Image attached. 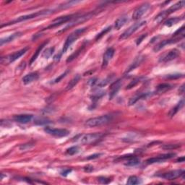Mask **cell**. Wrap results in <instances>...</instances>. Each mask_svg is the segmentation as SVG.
I'll return each mask as SVG.
<instances>
[{"label": "cell", "mask_w": 185, "mask_h": 185, "mask_svg": "<svg viewBox=\"0 0 185 185\" xmlns=\"http://www.w3.org/2000/svg\"><path fill=\"white\" fill-rule=\"evenodd\" d=\"M179 145H167L164 146V149H173V148H178Z\"/></svg>", "instance_id": "cell-47"}, {"label": "cell", "mask_w": 185, "mask_h": 185, "mask_svg": "<svg viewBox=\"0 0 185 185\" xmlns=\"http://www.w3.org/2000/svg\"><path fill=\"white\" fill-rule=\"evenodd\" d=\"M166 15H167V14H166V11H164V12H162L161 13L159 14L158 16L155 17V21H156L157 23H161V22L164 19L165 17H166Z\"/></svg>", "instance_id": "cell-39"}, {"label": "cell", "mask_w": 185, "mask_h": 185, "mask_svg": "<svg viewBox=\"0 0 185 185\" xmlns=\"http://www.w3.org/2000/svg\"><path fill=\"white\" fill-rule=\"evenodd\" d=\"M183 106H184V100H182L178 104H177V106H175L174 108L173 109L171 110V111H170V113H169V116L171 117L174 116L176 113L178 112L179 110H180L181 109H182V108L183 107Z\"/></svg>", "instance_id": "cell-30"}, {"label": "cell", "mask_w": 185, "mask_h": 185, "mask_svg": "<svg viewBox=\"0 0 185 185\" xmlns=\"http://www.w3.org/2000/svg\"><path fill=\"white\" fill-rule=\"evenodd\" d=\"M184 174V171L182 169H177V170H173V171H170L164 173V174L161 176L162 178H164L166 180H174L179 177H180L181 176Z\"/></svg>", "instance_id": "cell-11"}, {"label": "cell", "mask_w": 185, "mask_h": 185, "mask_svg": "<svg viewBox=\"0 0 185 185\" xmlns=\"http://www.w3.org/2000/svg\"><path fill=\"white\" fill-rule=\"evenodd\" d=\"M175 155H176L175 153H167V154L161 155L157 157H153V158L148 159V160L146 161V162H147L148 164H155V163H161L164 162V161L167 160V159L174 158Z\"/></svg>", "instance_id": "cell-12"}, {"label": "cell", "mask_w": 185, "mask_h": 185, "mask_svg": "<svg viewBox=\"0 0 185 185\" xmlns=\"http://www.w3.org/2000/svg\"><path fill=\"white\" fill-rule=\"evenodd\" d=\"M174 36H182V37H184V26L183 25L180 27V28H179L178 30H177L173 34Z\"/></svg>", "instance_id": "cell-41"}, {"label": "cell", "mask_w": 185, "mask_h": 185, "mask_svg": "<svg viewBox=\"0 0 185 185\" xmlns=\"http://www.w3.org/2000/svg\"><path fill=\"white\" fill-rule=\"evenodd\" d=\"M122 85V82L121 80H118L117 81H115L111 85V88H110V93H109V99H112L120 91Z\"/></svg>", "instance_id": "cell-15"}, {"label": "cell", "mask_w": 185, "mask_h": 185, "mask_svg": "<svg viewBox=\"0 0 185 185\" xmlns=\"http://www.w3.org/2000/svg\"><path fill=\"white\" fill-rule=\"evenodd\" d=\"M103 155L102 153H95V154L89 155V156L87 158V159H88V160H93V159H96V158H99L100 155Z\"/></svg>", "instance_id": "cell-45"}, {"label": "cell", "mask_w": 185, "mask_h": 185, "mask_svg": "<svg viewBox=\"0 0 185 185\" xmlns=\"http://www.w3.org/2000/svg\"><path fill=\"white\" fill-rule=\"evenodd\" d=\"M95 14H96V12H89V13L85 14H80V15L78 14V15L76 16L75 18H73L72 21H70V22H69L68 24H67V26L64 27L62 30L59 31L58 33H60L67 30V29L69 28V27H73V26H75V25H77L80 24V23H83V22L88 21V20L91 19V18L93 17V15H94Z\"/></svg>", "instance_id": "cell-4"}, {"label": "cell", "mask_w": 185, "mask_h": 185, "mask_svg": "<svg viewBox=\"0 0 185 185\" xmlns=\"http://www.w3.org/2000/svg\"><path fill=\"white\" fill-rule=\"evenodd\" d=\"M34 122L35 124H38V125H46V124H50L52 122L47 118H38L35 120Z\"/></svg>", "instance_id": "cell-34"}, {"label": "cell", "mask_w": 185, "mask_h": 185, "mask_svg": "<svg viewBox=\"0 0 185 185\" xmlns=\"http://www.w3.org/2000/svg\"><path fill=\"white\" fill-rule=\"evenodd\" d=\"M179 55V52L177 49H172V50L168 52L166 54H165L163 57H161L160 59V62H167L169 61H171V60L175 59L176 58L178 57Z\"/></svg>", "instance_id": "cell-13"}, {"label": "cell", "mask_w": 185, "mask_h": 185, "mask_svg": "<svg viewBox=\"0 0 185 185\" xmlns=\"http://www.w3.org/2000/svg\"><path fill=\"white\" fill-rule=\"evenodd\" d=\"M46 133L56 137H64L69 135V131L66 129H56V128L46 127L44 129Z\"/></svg>", "instance_id": "cell-9"}, {"label": "cell", "mask_w": 185, "mask_h": 185, "mask_svg": "<svg viewBox=\"0 0 185 185\" xmlns=\"http://www.w3.org/2000/svg\"><path fill=\"white\" fill-rule=\"evenodd\" d=\"M146 24L145 21H142V22H139V23H136L135 24L131 25L127 30H126L120 36V40H124L127 39V38H129V36H131L134 33L136 32L137 30H138L140 27H142V26H144Z\"/></svg>", "instance_id": "cell-7"}, {"label": "cell", "mask_w": 185, "mask_h": 185, "mask_svg": "<svg viewBox=\"0 0 185 185\" xmlns=\"http://www.w3.org/2000/svg\"><path fill=\"white\" fill-rule=\"evenodd\" d=\"M93 170V167L91 166H88L85 167V171L87 172H91V171H92Z\"/></svg>", "instance_id": "cell-49"}, {"label": "cell", "mask_w": 185, "mask_h": 185, "mask_svg": "<svg viewBox=\"0 0 185 185\" xmlns=\"http://www.w3.org/2000/svg\"><path fill=\"white\" fill-rule=\"evenodd\" d=\"M71 171H72V170L71 169H65L64 171H62L61 172V175L64 176V177H66V176L68 175V174L70 173Z\"/></svg>", "instance_id": "cell-48"}, {"label": "cell", "mask_w": 185, "mask_h": 185, "mask_svg": "<svg viewBox=\"0 0 185 185\" xmlns=\"http://www.w3.org/2000/svg\"><path fill=\"white\" fill-rule=\"evenodd\" d=\"M140 158H138L137 157L131 156L130 158H128V161H127L125 165L127 166H135L140 164Z\"/></svg>", "instance_id": "cell-29"}, {"label": "cell", "mask_w": 185, "mask_h": 185, "mask_svg": "<svg viewBox=\"0 0 185 185\" xmlns=\"http://www.w3.org/2000/svg\"><path fill=\"white\" fill-rule=\"evenodd\" d=\"M147 36H148L147 34H143V35H142V36H140V37H139L138 38H137V41H136L137 45V46L140 45V43H142V41H143V40L145 39V38L147 37Z\"/></svg>", "instance_id": "cell-44"}, {"label": "cell", "mask_w": 185, "mask_h": 185, "mask_svg": "<svg viewBox=\"0 0 185 185\" xmlns=\"http://www.w3.org/2000/svg\"><path fill=\"white\" fill-rule=\"evenodd\" d=\"M151 5L149 3H144L141 5L140 7H137L136 10H135L132 14V19L133 20H139L147 12V11L149 10Z\"/></svg>", "instance_id": "cell-10"}, {"label": "cell", "mask_w": 185, "mask_h": 185, "mask_svg": "<svg viewBox=\"0 0 185 185\" xmlns=\"http://www.w3.org/2000/svg\"><path fill=\"white\" fill-rule=\"evenodd\" d=\"M28 50V47H25L21 50L18 51V52L13 53V54L8 55L7 57H2L1 59L2 63L3 64H10L11 62H13L16 60L18 59L20 57H21L23 55H24L25 53L27 52V51Z\"/></svg>", "instance_id": "cell-8"}, {"label": "cell", "mask_w": 185, "mask_h": 185, "mask_svg": "<svg viewBox=\"0 0 185 185\" xmlns=\"http://www.w3.org/2000/svg\"><path fill=\"white\" fill-rule=\"evenodd\" d=\"M172 88V86L170 85V84L168 83H162L160 84V85H158L157 86V88H156V92L158 93H162L166 92V91H168V90H170Z\"/></svg>", "instance_id": "cell-26"}, {"label": "cell", "mask_w": 185, "mask_h": 185, "mask_svg": "<svg viewBox=\"0 0 185 185\" xmlns=\"http://www.w3.org/2000/svg\"><path fill=\"white\" fill-rule=\"evenodd\" d=\"M86 30H87L86 27H82V28L77 29L76 30H75L74 32H72V33L69 35L68 37H67V39H66L65 44H64L63 49H62V54L67 52V49H68L69 47L71 46V45H72L75 41H76L77 40H78V38H79L80 36H81L85 32Z\"/></svg>", "instance_id": "cell-3"}, {"label": "cell", "mask_w": 185, "mask_h": 185, "mask_svg": "<svg viewBox=\"0 0 185 185\" xmlns=\"http://www.w3.org/2000/svg\"><path fill=\"white\" fill-rule=\"evenodd\" d=\"M98 179V181H99V182L102 183V184H108V183L110 182V179L106 178V177H99Z\"/></svg>", "instance_id": "cell-46"}, {"label": "cell", "mask_w": 185, "mask_h": 185, "mask_svg": "<svg viewBox=\"0 0 185 185\" xmlns=\"http://www.w3.org/2000/svg\"><path fill=\"white\" fill-rule=\"evenodd\" d=\"M181 38H174V39H168V40H164V41H162L158 44L156 45V46L154 48L155 52H158V51L161 50V49L164 48L166 45L168 44H171V43H176L177 41H178Z\"/></svg>", "instance_id": "cell-19"}, {"label": "cell", "mask_w": 185, "mask_h": 185, "mask_svg": "<svg viewBox=\"0 0 185 185\" xmlns=\"http://www.w3.org/2000/svg\"><path fill=\"white\" fill-rule=\"evenodd\" d=\"M48 42L49 41H46V42H44V43H42L41 45L39 46V47H38V48L37 49V50L36 51V52H35V54H33V56L32 58H31V59H30V65H31V64H33L35 61H36V59H37V57L38 56V55H39V54H40V52H41L42 49H43V47H44L46 45L47 43H48Z\"/></svg>", "instance_id": "cell-25"}, {"label": "cell", "mask_w": 185, "mask_h": 185, "mask_svg": "<svg viewBox=\"0 0 185 185\" xmlns=\"http://www.w3.org/2000/svg\"><path fill=\"white\" fill-rule=\"evenodd\" d=\"M80 151V148L79 146L75 145V146H72V147L67 149V151H66V153H67V155H75L77 154V153H79Z\"/></svg>", "instance_id": "cell-33"}, {"label": "cell", "mask_w": 185, "mask_h": 185, "mask_svg": "<svg viewBox=\"0 0 185 185\" xmlns=\"http://www.w3.org/2000/svg\"><path fill=\"white\" fill-rule=\"evenodd\" d=\"M103 136L104 135L102 133H90L80 135L78 139L80 143L88 145L95 143L97 141L100 140Z\"/></svg>", "instance_id": "cell-5"}, {"label": "cell", "mask_w": 185, "mask_h": 185, "mask_svg": "<svg viewBox=\"0 0 185 185\" xmlns=\"http://www.w3.org/2000/svg\"><path fill=\"white\" fill-rule=\"evenodd\" d=\"M22 33L21 32H17L14 33L10 35V36H7V37H5L4 38H2L1 41H0V46H3L4 44H6V43H10L11 41H13L15 38H17L20 36H22Z\"/></svg>", "instance_id": "cell-18"}, {"label": "cell", "mask_w": 185, "mask_h": 185, "mask_svg": "<svg viewBox=\"0 0 185 185\" xmlns=\"http://www.w3.org/2000/svg\"><path fill=\"white\" fill-rule=\"evenodd\" d=\"M128 21H129V18H128L127 15H123L120 18H118L116 22H115V28H116V30H120L121 27H123L124 25L127 23Z\"/></svg>", "instance_id": "cell-20"}, {"label": "cell", "mask_w": 185, "mask_h": 185, "mask_svg": "<svg viewBox=\"0 0 185 185\" xmlns=\"http://www.w3.org/2000/svg\"><path fill=\"white\" fill-rule=\"evenodd\" d=\"M38 76H39L38 75V73L36 72L27 74L23 78V83L25 84V85H27V84H30L31 82L36 81V80H38Z\"/></svg>", "instance_id": "cell-17"}, {"label": "cell", "mask_w": 185, "mask_h": 185, "mask_svg": "<svg viewBox=\"0 0 185 185\" xmlns=\"http://www.w3.org/2000/svg\"><path fill=\"white\" fill-rule=\"evenodd\" d=\"M149 96H151V94H150L149 93H141V94L136 95V96L132 97V98L129 100V106L133 105V104H135L137 101H138L139 100L142 99V98H147V97H148Z\"/></svg>", "instance_id": "cell-22"}, {"label": "cell", "mask_w": 185, "mask_h": 185, "mask_svg": "<svg viewBox=\"0 0 185 185\" xmlns=\"http://www.w3.org/2000/svg\"><path fill=\"white\" fill-rule=\"evenodd\" d=\"M33 115L30 114H20L14 116V120L16 122L21 124H27L33 120Z\"/></svg>", "instance_id": "cell-16"}, {"label": "cell", "mask_w": 185, "mask_h": 185, "mask_svg": "<svg viewBox=\"0 0 185 185\" xmlns=\"http://www.w3.org/2000/svg\"><path fill=\"white\" fill-rule=\"evenodd\" d=\"M177 161H179V162H181V163L184 162V157L182 156V157H181V158H178V159H177Z\"/></svg>", "instance_id": "cell-50"}, {"label": "cell", "mask_w": 185, "mask_h": 185, "mask_svg": "<svg viewBox=\"0 0 185 185\" xmlns=\"http://www.w3.org/2000/svg\"><path fill=\"white\" fill-rule=\"evenodd\" d=\"M144 79V78H142V77H140V78H135V79H134L132 81H131L129 82V84L127 86V88H126V89L127 90H129L131 88H132L135 87V86H136L137 84H139L140 82H141L142 81V80Z\"/></svg>", "instance_id": "cell-32"}, {"label": "cell", "mask_w": 185, "mask_h": 185, "mask_svg": "<svg viewBox=\"0 0 185 185\" xmlns=\"http://www.w3.org/2000/svg\"><path fill=\"white\" fill-rule=\"evenodd\" d=\"M80 2H77V1H70V2H66L64 4V5H60L59 8L60 9H66V8H68L69 7H72L73 5H76L77 3H79Z\"/></svg>", "instance_id": "cell-38"}, {"label": "cell", "mask_w": 185, "mask_h": 185, "mask_svg": "<svg viewBox=\"0 0 185 185\" xmlns=\"http://www.w3.org/2000/svg\"><path fill=\"white\" fill-rule=\"evenodd\" d=\"M181 18H169V19H168L167 21H166L164 22V25H166V26L168 27H171L172 25L177 24L178 22H179L181 21Z\"/></svg>", "instance_id": "cell-31"}, {"label": "cell", "mask_w": 185, "mask_h": 185, "mask_svg": "<svg viewBox=\"0 0 185 185\" xmlns=\"http://www.w3.org/2000/svg\"><path fill=\"white\" fill-rule=\"evenodd\" d=\"M84 48V46H82V48H80V49H78V51H76V52H75V53H73V54L71 55L70 56H69L68 57V59H67V62H72V60H74L75 59H76L77 57H78V55L80 54V53L82 52V49Z\"/></svg>", "instance_id": "cell-35"}, {"label": "cell", "mask_w": 185, "mask_h": 185, "mask_svg": "<svg viewBox=\"0 0 185 185\" xmlns=\"http://www.w3.org/2000/svg\"><path fill=\"white\" fill-rule=\"evenodd\" d=\"M184 5H185L184 1L178 2H177L176 4H174V5H172V6L170 7L167 10H166V14H169L171 13H173V12H174L175 11L180 10L181 8H182V7L184 6Z\"/></svg>", "instance_id": "cell-21"}, {"label": "cell", "mask_w": 185, "mask_h": 185, "mask_svg": "<svg viewBox=\"0 0 185 185\" xmlns=\"http://www.w3.org/2000/svg\"><path fill=\"white\" fill-rule=\"evenodd\" d=\"M142 60H143V57H142V56H138V57H137L135 59V61L132 63V65L129 66L128 69H127V72L128 73L131 72L132 70H133V69H135L136 67H138V66L140 65L141 62H142Z\"/></svg>", "instance_id": "cell-24"}, {"label": "cell", "mask_w": 185, "mask_h": 185, "mask_svg": "<svg viewBox=\"0 0 185 185\" xmlns=\"http://www.w3.org/2000/svg\"><path fill=\"white\" fill-rule=\"evenodd\" d=\"M54 52V48H49L43 52V57L45 59H49L51 56L53 54V53Z\"/></svg>", "instance_id": "cell-37"}, {"label": "cell", "mask_w": 185, "mask_h": 185, "mask_svg": "<svg viewBox=\"0 0 185 185\" xmlns=\"http://www.w3.org/2000/svg\"><path fill=\"white\" fill-rule=\"evenodd\" d=\"M68 72H69V70H67L66 71V72H65L63 73V74H62L60 76H59L57 78H56V79H55L54 80H53V81L52 82V84H54V83H57V82H60V80H61L62 78H65V77L67 75V73H68Z\"/></svg>", "instance_id": "cell-43"}, {"label": "cell", "mask_w": 185, "mask_h": 185, "mask_svg": "<svg viewBox=\"0 0 185 185\" xmlns=\"http://www.w3.org/2000/svg\"><path fill=\"white\" fill-rule=\"evenodd\" d=\"M184 77V75L183 74H174V75H168L166 76V78H168V79H177V78H183Z\"/></svg>", "instance_id": "cell-42"}, {"label": "cell", "mask_w": 185, "mask_h": 185, "mask_svg": "<svg viewBox=\"0 0 185 185\" xmlns=\"http://www.w3.org/2000/svg\"><path fill=\"white\" fill-rule=\"evenodd\" d=\"M33 146H34L33 143L29 142V143L21 145L20 146V150H21V151H29V150L31 149V148L33 147Z\"/></svg>", "instance_id": "cell-36"}, {"label": "cell", "mask_w": 185, "mask_h": 185, "mask_svg": "<svg viewBox=\"0 0 185 185\" xmlns=\"http://www.w3.org/2000/svg\"><path fill=\"white\" fill-rule=\"evenodd\" d=\"M142 179L136 176H131L128 179L127 184L129 185H135V184H140L142 183Z\"/></svg>", "instance_id": "cell-28"}, {"label": "cell", "mask_w": 185, "mask_h": 185, "mask_svg": "<svg viewBox=\"0 0 185 185\" xmlns=\"http://www.w3.org/2000/svg\"><path fill=\"white\" fill-rule=\"evenodd\" d=\"M114 49L113 48H109L106 51L105 54L103 56V62H102V68H105L109 65V62L112 59L113 54H114Z\"/></svg>", "instance_id": "cell-14"}, {"label": "cell", "mask_w": 185, "mask_h": 185, "mask_svg": "<svg viewBox=\"0 0 185 185\" xmlns=\"http://www.w3.org/2000/svg\"><path fill=\"white\" fill-rule=\"evenodd\" d=\"M80 76L79 75H75L74 77V78H72V80L69 81V82L68 84H67V87H66V91H69V90L72 89L78 83V82L80 81Z\"/></svg>", "instance_id": "cell-23"}, {"label": "cell", "mask_w": 185, "mask_h": 185, "mask_svg": "<svg viewBox=\"0 0 185 185\" xmlns=\"http://www.w3.org/2000/svg\"><path fill=\"white\" fill-rule=\"evenodd\" d=\"M184 85H183L182 86V87H181V90H179V92H180L181 93H184Z\"/></svg>", "instance_id": "cell-51"}, {"label": "cell", "mask_w": 185, "mask_h": 185, "mask_svg": "<svg viewBox=\"0 0 185 185\" xmlns=\"http://www.w3.org/2000/svg\"><path fill=\"white\" fill-rule=\"evenodd\" d=\"M53 11L54 10H45L39 11V12H34V13H31L29 14H25V15H23V16H21V17L13 20V21L8 22V23H5V24H2L1 25V27L9 26V25H13V24H15V23H21V22H23L25 21H28V20L33 19V18H37L38 17V16L46 15V14H49L52 13Z\"/></svg>", "instance_id": "cell-1"}, {"label": "cell", "mask_w": 185, "mask_h": 185, "mask_svg": "<svg viewBox=\"0 0 185 185\" xmlns=\"http://www.w3.org/2000/svg\"><path fill=\"white\" fill-rule=\"evenodd\" d=\"M106 94V92L104 91H100V90H96L95 92L93 93L92 96H91V99L94 101L96 100H98V99H100L101 97H103L104 95Z\"/></svg>", "instance_id": "cell-27"}, {"label": "cell", "mask_w": 185, "mask_h": 185, "mask_svg": "<svg viewBox=\"0 0 185 185\" xmlns=\"http://www.w3.org/2000/svg\"><path fill=\"white\" fill-rule=\"evenodd\" d=\"M78 14H69V15L62 16V17L56 18V19H55L52 21V24L49 25V26L45 27V28H43V30H48V29L53 28V27L59 26V25H62L63 23H67V22L72 21L73 18H75L76 17V16H78Z\"/></svg>", "instance_id": "cell-6"}, {"label": "cell", "mask_w": 185, "mask_h": 185, "mask_svg": "<svg viewBox=\"0 0 185 185\" xmlns=\"http://www.w3.org/2000/svg\"><path fill=\"white\" fill-rule=\"evenodd\" d=\"M111 120H112L111 115H103V116L89 119L88 120L86 121L85 125L89 128L99 127V126L109 123Z\"/></svg>", "instance_id": "cell-2"}, {"label": "cell", "mask_w": 185, "mask_h": 185, "mask_svg": "<svg viewBox=\"0 0 185 185\" xmlns=\"http://www.w3.org/2000/svg\"><path fill=\"white\" fill-rule=\"evenodd\" d=\"M111 27H106V28L104 29V30H102L100 33H98V35H97V36L96 37V40L100 39L102 36H104V35H105L106 33H107L109 30H111Z\"/></svg>", "instance_id": "cell-40"}]
</instances>
